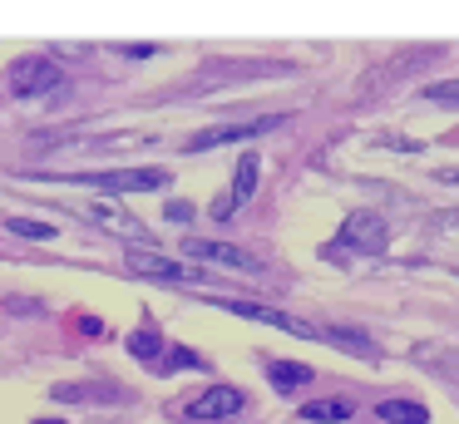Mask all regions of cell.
<instances>
[{
    "mask_svg": "<svg viewBox=\"0 0 459 424\" xmlns=\"http://www.w3.org/2000/svg\"><path fill=\"white\" fill-rule=\"evenodd\" d=\"M420 94H425L429 104H459V79H435V84H425Z\"/></svg>",
    "mask_w": 459,
    "mask_h": 424,
    "instance_id": "obj_16",
    "label": "cell"
},
{
    "mask_svg": "<svg viewBox=\"0 0 459 424\" xmlns=\"http://www.w3.org/2000/svg\"><path fill=\"white\" fill-rule=\"evenodd\" d=\"M287 124V114H267V118H247V124H218V128H203V134L188 138V153H203V148H218V143H242V138H257L267 128Z\"/></svg>",
    "mask_w": 459,
    "mask_h": 424,
    "instance_id": "obj_5",
    "label": "cell"
},
{
    "mask_svg": "<svg viewBox=\"0 0 459 424\" xmlns=\"http://www.w3.org/2000/svg\"><path fill=\"white\" fill-rule=\"evenodd\" d=\"M238 410H242V390H232V385H212V390L198 394V400L183 404L188 420H232Z\"/></svg>",
    "mask_w": 459,
    "mask_h": 424,
    "instance_id": "obj_7",
    "label": "cell"
},
{
    "mask_svg": "<svg viewBox=\"0 0 459 424\" xmlns=\"http://www.w3.org/2000/svg\"><path fill=\"white\" fill-rule=\"evenodd\" d=\"M159 365H163V370H178V365H193V370H198L203 355H198V350H188V345H173V355H169V360H159Z\"/></svg>",
    "mask_w": 459,
    "mask_h": 424,
    "instance_id": "obj_17",
    "label": "cell"
},
{
    "mask_svg": "<svg viewBox=\"0 0 459 424\" xmlns=\"http://www.w3.org/2000/svg\"><path fill=\"white\" fill-rule=\"evenodd\" d=\"M267 375H272V385H277V390H301V385L316 380V375H311V365H301V360H272Z\"/></svg>",
    "mask_w": 459,
    "mask_h": 424,
    "instance_id": "obj_11",
    "label": "cell"
},
{
    "mask_svg": "<svg viewBox=\"0 0 459 424\" xmlns=\"http://www.w3.org/2000/svg\"><path fill=\"white\" fill-rule=\"evenodd\" d=\"M341 247H356V252H380V247H385V222H380L376 212H351L346 222H341V242L331 247V252H341Z\"/></svg>",
    "mask_w": 459,
    "mask_h": 424,
    "instance_id": "obj_6",
    "label": "cell"
},
{
    "mask_svg": "<svg viewBox=\"0 0 459 424\" xmlns=\"http://www.w3.org/2000/svg\"><path fill=\"white\" fill-rule=\"evenodd\" d=\"M208 306H218V311H232V316H242V321H267V325H277V331H287V335H316V325L311 321H301V316H287V311H277V306H257V301H232V296H203Z\"/></svg>",
    "mask_w": 459,
    "mask_h": 424,
    "instance_id": "obj_2",
    "label": "cell"
},
{
    "mask_svg": "<svg viewBox=\"0 0 459 424\" xmlns=\"http://www.w3.org/2000/svg\"><path fill=\"white\" fill-rule=\"evenodd\" d=\"M439 222H445V227H459V207H455V212H445Z\"/></svg>",
    "mask_w": 459,
    "mask_h": 424,
    "instance_id": "obj_20",
    "label": "cell"
},
{
    "mask_svg": "<svg viewBox=\"0 0 459 424\" xmlns=\"http://www.w3.org/2000/svg\"><path fill=\"white\" fill-rule=\"evenodd\" d=\"M376 414L385 424H429V410H425V404H415V400H380Z\"/></svg>",
    "mask_w": 459,
    "mask_h": 424,
    "instance_id": "obj_13",
    "label": "cell"
},
{
    "mask_svg": "<svg viewBox=\"0 0 459 424\" xmlns=\"http://www.w3.org/2000/svg\"><path fill=\"white\" fill-rule=\"evenodd\" d=\"M252 193H257V153H242L238 158V177H232V193L212 203V217H218V222H228L242 203H252Z\"/></svg>",
    "mask_w": 459,
    "mask_h": 424,
    "instance_id": "obj_8",
    "label": "cell"
},
{
    "mask_svg": "<svg viewBox=\"0 0 459 424\" xmlns=\"http://www.w3.org/2000/svg\"><path fill=\"white\" fill-rule=\"evenodd\" d=\"M55 183L104 187V193H159L169 187V168H109V173H50Z\"/></svg>",
    "mask_w": 459,
    "mask_h": 424,
    "instance_id": "obj_1",
    "label": "cell"
},
{
    "mask_svg": "<svg viewBox=\"0 0 459 424\" xmlns=\"http://www.w3.org/2000/svg\"><path fill=\"white\" fill-rule=\"evenodd\" d=\"M163 212H169V222H188V217H193V207H188V203H169Z\"/></svg>",
    "mask_w": 459,
    "mask_h": 424,
    "instance_id": "obj_18",
    "label": "cell"
},
{
    "mask_svg": "<svg viewBox=\"0 0 459 424\" xmlns=\"http://www.w3.org/2000/svg\"><path fill=\"white\" fill-rule=\"evenodd\" d=\"M60 79H65V69L55 65L50 55H30V59H15V65H11V89H15V94H25V99L60 89Z\"/></svg>",
    "mask_w": 459,
    "mask_h": 424,
    "instance_id": "obj_3",
    "label": "cell"
},
{
    "mask_svg": "<svg viewBox=\"0 0 459 424\" xmlns=\"http://www.w3.org/2000/svg\"><path fill=\"white\" fill-rule=\"evenodd\" d=\"M129 266L139 276H153V281H198V266L188 262H169V256H153V252H129Z\"/></svg>",
    "mask_w": 459,
    "mask_h": 424,
    "instance_id": "obj_9",
    "label": "cell"
},
{
    "mask_svg": "<svg viewBox=\"0 0 459 424\" xmlns=\"http://www.w3.org/2000/svg\"><path fill=\"white\" fill-rule=\"evenodd\" d=\"M129 350L139 355V360H159V331H153V325L134 331V335H129Z\"/></svg>",
    "mask_w": 459,
    "mask_h": 424,
    "instance_id": "obj_15",
    "label": "cell"
},
{
    "mask_svg": "<svg viewBox=\"0 0 459 424\" xmlns=\"http://www.w3.org/2000/svg\"><path fill=\"white\" fill-rule=\"evenodd\" d=\"M5 232L30 237V242H55V227L50 222H35V217H5Z\"/></svg>",
    "mask_w": 459,
    "mask_h": 424,
    "instance_id": "obj_14",
    "label": "cell"
},
{
    "mask_svg": "<svg viewBox=\"0 0 459 424\" xmlns=\"http://www.w3.org/2000/svg\"><path fill=\"white\" fill-rule=\"evenodd\" d=\"M301 420H311V424H346L351 420V400H307L301 404Z\"/></svg>",
    "mask_w": 459,
    "mask_h": 424,
    "instance_id": "obj_12",
    "label": "cell"
},
{
    "mask_svg": "<svg viewBox=\"0 0 459 424\" xmlns=\"http://www.w3.org/2000/svg\"><path fill=\"white\" fill-rule=\"evenodd\" d=\"M119 55H129V59H149V55H153V45H119Z\"/></svg>",
    "mask_w": 459,
    "mask_h": 424,
    "instance_id": "obj_19",
    "label": "cell"
},
{
    "mask_svg": "<svg viewBox=\"0 0 459 424\" xmlns=\"http://www.w3.org/2000/svg\"><path fill=\"white\" fill-rule=\"evenodd\" d=\"M183 252L198 256V262H212V266H228V272H242V276H262V262L252 252H242V247L232 242H212V237H188L183 242Z\"/></svg>",
    "mask_w": 459,
    "mask_h": 424,
    "instance_id": "obj_4",
    "label": "cell"
},
{
    "mask_svg": "<svg viewBox=\"0 0 459 424\" xmlns=\"http://www.w3.org/2000/svg\"><path fill=\"white\" fill-rule=\"evenodd\" d=\"M35 424H70V420H35Z\"/></svg>",
    "mask_w": 459,
    "mask_h": 424,
    "instance_id": "obj_21",
    "label": "cell"
},
{
    "mask_svg": "<svg viewBox=\"0 0 459 424\" xmlns=\"http://www.w3.org/2000/svg\"><path fill=\"white\" fill-rule=\"evenodd\" d=\"M84 217H90V222H100V227H114V232L129 237V242H134V237H143V222L134 212H124L119 203H90V207H84Z\"/></svg>",
    "mask_w": 459,
    "mask_h": 424,
    "instance_id": "obj_10",
    "label": "cell"
}]
</instances>
